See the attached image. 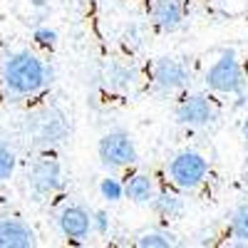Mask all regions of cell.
I'll use <instances>...</instances> for the list:
<instances>
[{"mask_svg":"<svg viewBox=\"0 0 248 248\" xmlns=\"http://www.w3.org/2000/svg\"><path fill=\"white\" fill-rule=\"evenodd\" d=\"M52 82V70L30 50L10 52L3 62V85L10 97H35Z\"/></svg>","mask_w":248,"mask_h":248,"instance_id":"obj_1","label":"cell"},{"mask_svg":"<svg viewBox=\"0 0 248 248\" xmlns=\"http://www.w3.org/2000/svg\"><path fill=\"white\" fill-rule=\"evenodd\" d=\"M206 87L218 94H238L246 87V75L233 50H226L206 72Z\"/></svg>","mask_w":248,"mask_h":248,"instance_id":"obj_2","label":"cell"},{"mask_svg":"<svg viewBox=\"0 0 248 248\" xmlns=\"http://www.w3.org/2000/svg\"><path fill=\"white\" fill-rule=\"evenodd\" d=\"M169 179L176 189H196L203 184V179L209 176V159L199 152H179L171 161H169Z\"/></svg>","mask_w":248,"mask_h":248,"instance_id":"obj_3","label":"cell"},{"mask_svg":"<svg viewBox=\"0 0 248 248\" xmlns=\"http://www.w3.org/2000/svg\"><path fill=\"white\" fill-rule=\"evenodd\" d=\"M97 154L99 161L109 169H124V167H132L137 161L139 152H137V144L127 132H107L105 137L99 139L97 144Z\"/></svg>","mask_w":248,"mask_h":248,"instance_id":"obj_4","label":"cell"},{"mask_svg":"<svg viewBox=\"0 0 248 248\" xmlns=\"http://www.w3.org/2000/svg\"><path fill=\"white\" fill-rule=\"evenodd\" d=\"M176 122L184 127H206L218 117V107L211 97L206 94H191L184 97L176 105Z\"/></svg>","mask_w":248,"mask_h":248,"instance_id":"obj_5","label":"cell"},{"mask_svg":"<svg viewBox=\"0 0 248 248\" xmlns=\"http://www.w3.org/2000/svg\"><path fill=\"white\" fill-rule=\"evenodd\" d=\"M30 189L37 196H50L55 191L62 189V167L55 159H37L32 167H30Z\"/></svg>","mask_w":248,"mask_h":248,"instance_id":"obj_6","label":"cell"},{"mask_svg":"<svg viewBox=\"0 0 248 248\" xmlns=\"http://www.w3.org/2000/svg\"><path fill=\"white\" fill-rule=\"evenodd\" d=\"M152 79L154 85L164 92H174L179 87H184L189 82V70H186L184 62L174 60V57H159L154 62V70H152Z\"/></svg>","mask_w":248,"mask_h":248,"instance_id":"obj_7","label":"cell"},{"mask_svg":"<svg viewBox=\"0 0 248 248\" xmlns=\"http://www.w3.org/2000/svg\"><path fill=\"white\" fill-rule=\"evenodd\" d=\"M37 236L25 221L20 218H0V248H32Z\"/></svg>","mask_w":248,"mask_h":248,"instance_id":"obj_8","label":"cell"},{"mask_svg":"<svg viewBox=\"0 0 248 248\" xmlns=\"http://www.w3.org/2000/svg\"><path fill=\"white\" fill-rule=\"evenodd\" d=\"M57 223H60V231L67 238L82 241L92 231V214L87 209H82V206H65L60 218H57Z\"/></svg>","mask_w":248,"mask_h":248,"instance_id":"obj_9","label":"cell"},{"mask_svg":"<svg viewBox=\"0 0 248 248\" xmlns=\"http://www.w3.org/2000/svg\"><path fill=\"white\" fill-rule=\"evenodd\" d=\"M152 20L164 32H174L184 23V3L181 0H154L152 5Z\"/></svg>","mask_w":248,"mask_h":248,"instance_id":"obj_10","label":"cell"},{"mask_svg":"<svg viewBox=\"0 0 248 248\" xmlns=\"http://www.w3.org/2000/svg\"><path fill=\"white\" fill-rule=\"evenodd\" d=\"M67 134V122L60 112L50 109L43 119L37 122V129H35V141L40 147H50V144H57L62 141Z\"/></svg>","mask_w":248,"mask_h":248,"instance_id":"obj_11","label":"cell"},{"mask_svg":"<svg viewBox=\"0 0 248 248\" xmlns=\"http://www.w3.org/2000/svg\"><path fill=\"white\" fill-rule=\"evenodd\" d=\"M124 191H127V199L134 203H152L154 199V181L149 174H132L129 181L124 184Z\"/></svg>","mask_w":248,"mask_h":248,"instance_id":"obj_12","label":"cell"},{"mask_svg":"<svg viewBox=\"0 0 248 248\" xmlns=\"http://www.w3.org/2000/svg\"><path fill=\"white\" fill-rule=\"evenodd\" d=\"M152 209L156 211V214H161V216H167V218H171V216H176V214H181V209H184V203H181V199L176 196V194H159L156 199H152Z\"/></svg>","mask_w":248,"mask_h":248,"instance_id":"obj_13","label":"cell"},{"mask_svg":"<svg viewBox=\"0 0 248 248\" xmlns=\"http://www.w3.org/2000/svg\"><path fill=\"white\" fill-rule=\"evenodd\" d=\"M231 236L238 241V243H248V206H238L231 216Z\"/></svg>","mask_w":248,"mask_h":248,"instance_id":"obj_14","label":"cell"},{"mask_svg":"<svg viewBox=\"0 0 248 248\" xmlns=\"http://www.w3.org/2000/svg\"><path fill=\"white\" fill-rule=\"evenodd\" d=\"M99 194H102V199H107V201H112V203H117V201H122L124 196H127V191H124V184L117 179V176H105L99 181Z\"/></svg>","mask_w":248,"mask_h":248,"instance_id":"obj_15","label":"cell"},{"mask_svg":"<svg viewBox=\"0 0 248 248\" xmlns=\"http://www.w3.org/2000/svg\"><path fill=\"white\" fill-rule=\"evenodd\" d=\"M137 246L139 248H169V246H176L174 236L171 233H164V231H149L137 238Z\"/></svg>","mask_w":248,"mask_h":248,"instance_id":"obj_16","label":"cell"},{"mask_svg":"<svg viewBox=\"0 0 248 248\" xmlns=\"http://www.w3.org/2000/svg\"><path fill=\"white\" fill-rule=\"evenodd\" d=\"M15 171V152L0 144V181H8Z\"/></svg>","mask_w":248,"mask_h":248,"instance_id":"obj_17","label":"cell"},{"mask_svg":"<svg viewBox=\"0 0 248 248\" xmlns=\"http://www.w3.org/2000/svg\"><path fill=\"white\" fill-rule=\"evenodd\" d=\"M132 79H134V75H132L127 67H112L107 82H109L112 87H129V85H132Z\"/></svg>","mask_w":248,"mask_h":248,"instance_id":"obj_18","label":"cell"},{"mask_svg":"<svg viewBox=\"0 0 248 248\" xmlns=\"http://www.w3.org/2000/svg\"><path fill=\"white\" fill-rule=\"evenodd\" d=\"M32 40L37 45H43V47H55L57 45V32L50 30V28H37L32 32Z\"/></svg>","mask_w":248,"mask_h":248,"instance_id":"obj_19","label":"cell"},{"mask_svg":"<svg viewBox=\"0 0 248 248\" xmlns=\"http://www.w3.org/2000/svg\"><path fill=\"white\" fill-rule=\"evenodd\" d=\"M92 229L97 233H107L109 231V216L105 211H94L92 214Z\"/></svg>","mask_w":248,"mask_h":248,"instance_id":"obj_20","label":"cell"},{"mask_svg":"<svg viewBox=\"0 0 248 248\" xmlns=\"http://www.w3.org/2000/svg\"><path fill=\"white\" fill-rule=\"evenodd\" d=\"M241 132H243V141H246V147H248V117H246V122H243Z\"/></svg>","mask_w":248,"mask_h":248,"instance_id":"obj_21","label":"cell"}]
</instances>
